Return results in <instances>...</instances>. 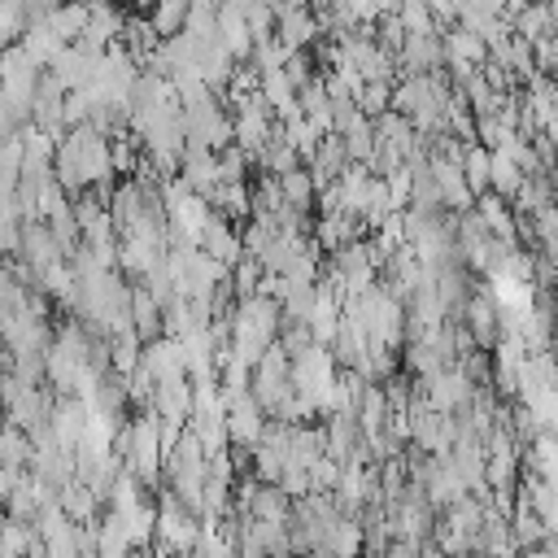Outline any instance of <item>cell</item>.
I'll return each instance as SVG.
<instances>
[{"mask_svg": "<svg viewBox=\"0 0 558 558\" xmlns=\"http://www.w3.org/2000/svg\"><path fill=\"white\" fill-rule=\"evenodd\" d=\"M52 174L61 183V192L74 201L83 192H100L109 196V187L118 183V170H113V148H109V135H100L96 126L87 122H74L57 135L52 144Z\"/></svg>", "mask_w": 558, "mask_h": 558, "instance_id": "6da1fadb", "label": "cell"}, {"mask_svg": "<svg viewBox=\"0 0 558 558\" xmlns=\"http://www.w3.org/2000/svg\"><path fill=\"white\" fill-rule=\"evenodd\" d=\"M266 423H270V418H266V410L253 401V392L227 401V414H222L227 445H235V449H253V440L266 432Z\"/></svg>", "mask_w": 558, "mask_h": 558, "instance_id": "7a4b0ae2", "label": "cell"}, {"mask_svg": "<svg viewBox=\"0 0 558 558\" xmlns=\"http://www.w3.org/2000/svg\"><path fill=\"white\" fill-rule=\"evenodd\" d=\"M131 331L140 336V344H148V340L166 336L161 305H157V301H153V292H148V288H140V283H131Z\"/></svg>", "mask_w": 558, "mask_h": 558, "instance_id": "3957f363", "label": "cell"}, {"mask_svg": "<svg viewBox=\"0 0 558 558\" xmlns=\"http://www.w3.org/2000/svg\"><path fill=\"white\" fill-rule=\"evenodd\" d=\"M440 44H445V65H484V57H488V44L480 35H471L466 26L440 31Z\"/></svg>", "mask_w": 558, "mask_h": 558, "instance_id": "277c9868", "label": "cell"}, {"mask_svg": "<svg viewBox=\"0 0 558 558\" xmlns=\"http://www.w3.org/2000/svg\"><path fill=\"white\" fill-rule=\"evenodd\" d=\"M275 183H279V196H283L292 209L314 214L318 187H314V179H310V170H305V166H296V170H288V174H275Z\"/></svg>", "mask_w": 558, "mask_h": 558, "instance_id": "5b68a950", "label": "cell"}, {"mask_svg": "<svg viewBox=\"0 0 558 558\" xmlns=\"http://www.w3.org/2000/svg\"><path fill=\"white\" fill-rule=\"evenodd\" d=\"M148 26H153L157 39L179 35V31L187 26V0H153V9H148Z\"/></svg>", "mask_w": 558, "mask_h": 558, "instance_id": "8992f818", "label": "cell"}, {"mask_svg": "<svg viewBox=\"0 0 558 558\" xmlns=\"http://www.w3.org/2000/svg\"><path fill=\"white\" fill-rule=\"evenodd\" d=\"M458 166H462V179H466V187H471L475 196H484V192H488V166H493V153H488L484 144H466Z\"/></svg>", "mask_w": 558, "mask_h": 558, "instance_id": "52a82bcc", "label": "cell"}, {"mask_svg": "<svg viewBox=\"0 0 558 558\" xmlns=\"http://www.w3.org/2000/svg\"><path fill=\"white\" fill-rule=\"evenodd\" d=\"M519 187H523V170H519L510 157L493 153V166H488V192L501 196V201H514Z\"/></svg>", "mask_w": 558, "mask_h": 558, "instance_id": "ba28073f", "label": "cell"}, {"mask_svg": "<svg viewBox=\"0 0 558 558\" xmlns=\"http://www.w3.org/2000/svg\"><path fill=\"white\" fill-rule=\"evenodd\" d=\"M357 109H362L366 118L388 113V109H392V83H362V87H357Z\"/></svg>", "mask_w": 558, "mask_h": 558, "instance_id": "9c48e42d", "label": "cell"}]
</instances>
